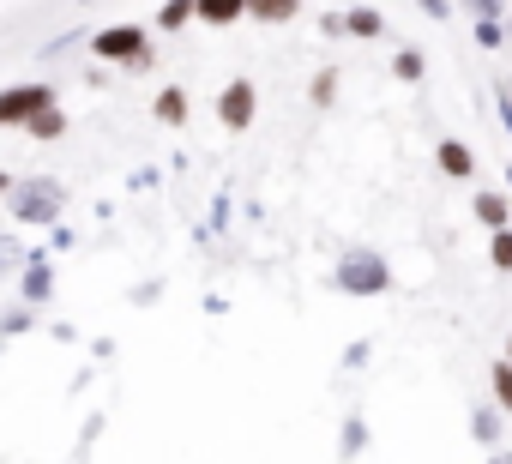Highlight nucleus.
Here are the masks:
<instances>
[{
  "instance_id": "nucleus-1",
  "label": "nucleus",
  "mask_w": 512,
  "mask_h": 464,
  "mask_svg": "<svg viewBox=\"0 0 512 464\" xmlns=\"http://www.w3.org/2000/svg\"><path fill=\"white\" fill-rule=\"evenodd\" d=\"M0 211H7L19 229H55L61 211H67V187L55 175H25V181L7 187V205Z\"/></svg>"
},
{
  "instance_id": "nucleus-2",
  "label": "nucleus",
  "mask_w": 512,
  "mask_h": 464,
  "mask_svg": "<svg viewBox=\"0 0 512 464\" xmlns=\"http://www.w3.org/2000/svg\"><path fill=\"white\" fill-rule=\"evenodd\" d=\"M91 55H97V61H109V67H121V73H145V67L157 61V49H151V31H145V25H103V31L91 37Z\"/></svg>"
},
{
  "instance_id": "nucleus-3",
  "label": "nucleus",
  "mask_w": 512,
  "mask_h": 464,
  "mask_svg": "<svg viewBox=\"0 0 512 464\" xmlns=\"http://www.w3.org/2000/svg\"><path fill=\"white\" fill-rule=\"evenodd\" d=\"M55 103H61V91H55L49 79L7 85V91H0V133H19L31 115H43V109H55Z\"/></svg>"
},
{
  "instance_id": "nucleus-4",
  "label": "nucleus",
  "mask_w": 512,
  "mask_h": 464,
  "mask_svg": "<svg viewBox=\"0 0 512 464\" xmlns=\"http://www.w3.org/2000/svg\"><path fill=\"white\" fill-rule=\"evenodd\" d=\"M253 115H260V91H253V79H229V85L217 91V121H223L229 133H247Z\"/></svg>"
},
{
  "instance_id": "nucleus-5",
  "label": "nucleus",
  "mask_w": 512,
  "mask_h": 464,
  "mask_svg": "<svg viewBox=\"0 0 512 464\" xmlns=\"http://www.w3.org/2000/svg\"><path fill=\"white\" fill-rule=\"evenodd\" d=\"M386 284H392L386 260H374V254H350V260H338V290H350V296H374V290H386Z\"/></svg>"
},
{
  "instance_id": "nucleus-6",
  "label": "nucleus",
  "mask_w": 512,
  "mask_h": 464,
  "mask_svg": "<svg viewBox=\"0 0 512 464\" xmlns=\"http://www.w3.org/2000/svg\"><path fill=\"white\" fill-rule=\"evenodd\" d=\"M55 296V266H49V254H25V266H19V302L25 308H43Z\"/></svg>"
},
{
  "instance_id": "nucleus-7",
  "label": "nucleus",
  "mask_w": 512,
  "mask_h": 464,
  "mask_svg": "<svg viewBox=\"0 0 512 464\" xmlns=\"http://www.w3.org/2000/svg\"><path fill=\"white\" fill-rule=\"evenodd\" d=\"M19 133H25L31 145H55V139H67V133H73V115H67L61 103H55V109H43V115H31V121H25Z\"/></svg>"
},
{
  "instance_id": "nucleus-8",
  "label": "nucleus",
  "mask_w": 512,
  "mask_h": 464,
  "mask_svg": "<svg viewBox=\"0 0 512 464\" xmlns=\"http://www.w3.org/2000/svg\"><path fill=\"white\" fill-rule=\"evenodd\" d=\"M193 19L211 25V31H229L247 19V0H193Z\"/></svg>"
},
{
  "instance_id": "nucleus-9",
  "label": "nucleus",
  "mask_w": 512,
  "mask_h": 464,
  "mask_svg": "<svg viewBox=\"0 0 512 464\" xmlns=\"http://www.w3.org/2000/svg\"><path fill=\"white\" fill-rule=\"evenodd\" d=\"M302 13V0H247V19H260V25H290Z\"/></svg>"
},
{
  "instance_id": "nucleus-10",
  "label": "nucleus",
  "mask_w": 512,
  "mask_h": 464,
  "mask_svg": "<svg viewBox=\"0 0 512 464\" xmlns=\"http://www.w3.org/2000/svg\"><path fill=\"white\" fill-rule=\"evenodd\" d=\"M151 115H157L163 127H181V121H187V91H181V85L157 91V97H151Z\"/></svg>"
},
{
  "instance_id": "nucleus-11",
  "label": "nucleus",
  "mask_w": 512,
  "mask_h": 464,
  "mask_svg": "<svg viewBox=\"0 0 512 464\" xmlns=\"http://www.w3.org/2000/svg\"><path fill=\"white\" fill-rule=\"evenodd\" d=\"M434 163H440L446 175H458V181H464V175L476 169V157H470V151H464L458 139H440V145H434Z\"/></svg>"
},
{
  "instance_id": "nucleus-12",
  "label": "nucleus",
  "mask_w": 512,
  "mask_h": 464,
  "mask_svg": "<svg viewBox=\"0 0 512 464\" xmlns=\"http://www.w3.org/2000/svg\"><path fill=\"white\" fill-rule=\"evenodd\" d=\"M25 332H37V308L13 302L7 314H0V338H25Z\"/></svg>"
},
{
  "instance_id": "nucleus-13",
  "label": "nucleus",
  "mask_w": 512,
  "mask_h": 464,
  "mask_svg": "<svg viewBox=\"0 0 512 464\" xmlns=\"http://www.w3.org/2000/svg\"><path fill=\"white\" fill-rule=\"evenodd\" d=\"M193 19V0H163V7H157V31H181Z\"/></svg>"
},
{
  "instance_id": "nucleus-14",
  "label": "nucleus",
  "mask_w": 512,
  "mask_h": 464,
  "mask_svg": "<svg viewBox=\"0 0 512 464\" xmlns=\"http://www.w3.org/2000/svg\"><path fill=\"white\" fill-rule=\"evenodd\" d=\"M476 217L494 223V229H506V199L500 193H476Z\"/></svg>"
},
{
  "instance_id": "nucleus-15",
  "label": "nucleus",
  "mask_w": 512,
  "mask_h": 464,
  "mask_svg": "<svg viewBox=\"0 0 512 464\" xmlns=\"http://www.w3.org/2000/svg\"><path fill=\"white\" fill-rule=\"evenodd\" d=\"M488 380H494V398H500V410H512V362H494V368H488Z\"/></svg>"
},
{
  "instance_id": "nucleus-16",
  "label": "nucleus",
  "mask_w": 512,
  "mask_h": 464,
  "mask_svg": "<svg viewBox=\"0 0 512 464\" xmlns=\"http://www.w3.org/2000/svg\"><path fill=\"white\" fill-rule=\"evenodd\" d=\"M488 260H494L500 272H512V229H494V248H488Z\"/></svg>"
},
{
  "instance_id": "nucleus-17",
  "label": "nucleus",
  "mask_w": 512,
  "mask_h": 464,
  "mask_svg": "<svg viewBox=\"0 0 512 464\" xmlns=\"http://www.w3.org/2000/svg\"><path fill=\"white\" fill-rule=\"evenodd\" d=\"M344 31H356V37H380V13H350V19H338Z\"/></svg>"
},
{
  "instance_id": "nucleus-18",
  "label": "nucleus",
  "mask_w": 512,
  "mask_h": 464,
  "mask_svg": "<svg viewBox=\"0 0 512 464\" xmlns=\"http://www.w3.org/2000/svg\"><path fill=\"white\" fill-rule=\"evenodd\" d=\"M332 91H338V73H320V79H314V103L326 109V103H332Z\"/></svg>"
},
{
  "instance_id": "nucleus-19",
  "label": "nucleus",
  "mask_w": 512,
  "mask_h": 464,
  "mask_svg": "<svg viewBox=\"0 0 512 464\" xmlns=\"http://www.w3.org/2000/svg\"><path fill=\"white\" fill-rule=\"evenodd\" d=\"M392 67H398V79H422V55H398Z\"/></svg>"
},
{
  "instance_id": "nucleus-20",
  "label": "nucleus",
  "mask_w": 512,
  "mask_h": 464,
  "mask_svg": "<svg viewBox=\"0 0 512 464\" xmlns=\"http://www.w3.org/2000/svg\"><path fill=\"white\" fill-rule=\"evenodd\" d=\"M7 187H13V175H7V169H0V205H7Z\"/></svg>"
},
{
  "instance_id": "nucleus-21",
  "label": "nucleus",
  "mask_w": 512,
  "mask_h": 464,
  "mask_svg": "<svg viewBox=\"0 0 512 464\" xmlns=\"http://www.w3.org/2000/svg\"><path fill=\"white\" fill-rule=\"evenodd\" d=\"M73 7H91V0H73Z\"/></svg>"
},
{
  "instance_id": "nucleus-22",
  "label": "nucleus",
  "mask_w": 512,
  "mask_h": 464,
  "mask_svg": "<svg viewBox=\"0 0 512 464\" xmlns=\"http://www.w3.org/2000/svg\"><path fill=\"white\" fill-rule=\"evenodd\" d=\"M506 362H512V344H506Z\"/></svg>"
},
{
  "instance_id": "nucleus-23",
  "label": "nucleus",
  "mask_w": 512,
  "mask_h": 464,
  "mask_svg": "<svg viewBox=\"0 0 512 464\" xmlns=\"http://www.w3.org/2000/svg\"><path fill=\"white\" fill-rule=\"evenodd\" d=\"M494 464H512V458H494Z\"/></svg>"
},
{
  "instance_id": "nucleus-24",
  "label": "nucleus",
  "mask_w": 512,
  "mask_h": 464,
  "mask_svg": "<svg viewBox=\"0 0 512 464\" xmlns=\"http://www.w3.org/2000/svg\"><path fill=\"white\" fill-rule=\"evenodd\" d=\"M0 350H7V338H0Z\"/></svg>"
}]
</instances>
